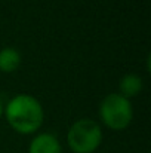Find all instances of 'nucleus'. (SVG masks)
I'll return each instance as SVG.
<instances>
[{
	"mask_svg": "<svg viewBox=\"0 0 151 153\" xmlns=\"http://www.w3.org/2000/svg\"><path fill=\"white\" fill-rule=\"evenodd\" d=\"M3 113L9 125L19 134L36 132L45 119V111L40 101L28 94L15 95L3 108Z\"/></svg>",
	"mask_w": 151,
	"mask_h": 153,
	"instance_id": "f257e3e1",
	"label": "nucleus"
},
{
	"mask_svg": "<svg viewBox=\"0 0 151 153\" xmlns=\"http://www.w3.org/2000/svg\"><path fill=\"white\" fill-rule=\"evenodd\" d=\"M67 141L74 153H94L102 143V129L92 119H79L71 125Z\"/></svg>",
	"mask_w": 151,
	"mask_h": 153,
	"instance_id": "f03ea898",
	"label": "nucleus"
},
{
	"mask_svg": "<svg viewBox=\"0 0 151 153\" xmlns=\"http://www.w3.org/2000/svg\"><path fill=\"white\" fill-rule=\"evenodd\" d=\"M101 120L111 129L120 131L130 125L133 117V108L127 98L120 94H108L99 105Z\"/></svg>",
	"mask_w": 151,
	"mask_h": 153,
	"instance_id": "7ed1b4c3",
	"label": "nucleus"
},
{
	"mask_svg": "<svg viewBox=\"0 0 151 153\" xmlns=\"http://www.w3.org/2000/svg\"><path fill=\"white\" fill-rule=\"evenodd\" d=\"M28 153H62V147L55 135L45 132L36 135L31 140L28 146Z\"/></svg>",
	"mask_w": 151,
	"mask_h": 153,
	"instance_id": "20e7f679",
	"label": "nucleus"
},
{
	"mask_svg": "<svg viewBox=\"0 0 151 153\" xmlns=\"http://www.w3.org/2000/svg\"><path fill=\"white\" fill-rule=\"evenodd\" d=\"M119 89H120V95H123L124 98H132L135 95H138L142 91V79L133 73L124 74L120 79L119 83Z\"/></svg>",
	"mask_w": 151,
	"mask_h": 153,
	"instance_id": "39448f33",
	"label": "nucleus"
},
{
	"mask_svg": "<svg viewBox=\"0 0 151 153\" xmlns=\"http://www.w3.org/2000/svg\"><path fill=\"white\" fill-rule=\"evenodd\" d=\"M21 64V55L15 48H3L0 51V71L3 73H12L15 71Z\"/></svg>",
	"mask_w": 151,
	"mask_h": 153,
	"instance_id": "423d86ee",
	"label": "nucleus"
},
{
	"mask_svg": "<svg viewBox=\"0 0 151 153\" xmlns=\"http://www.w3.org/2000/svg\"><path fill=\"white\" fill-rule=\"evenodd\" d=\"M3 108H4V107H3V104L0 101V117H1V114H3Z\"/></svg>",
	"mask_w": 151,
	"mask_h": 153,
	"instance_id": "0eeeda50",
	"label": "nucleus"
}]
</instances>
